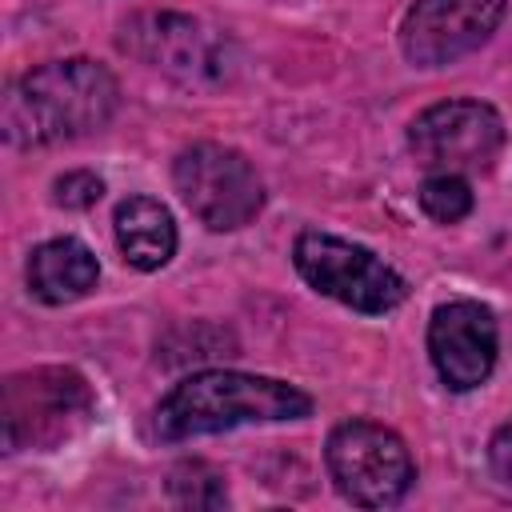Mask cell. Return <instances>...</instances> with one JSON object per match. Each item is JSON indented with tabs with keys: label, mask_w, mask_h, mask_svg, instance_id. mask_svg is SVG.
I'll list each match as a JSON object with an SVG mask.
<instances>
[{
	"label": "cell",
	"mask_w": 512,
	"mask_h": 512,
	"mask_svg": "<svg viewBox=\"0 0 512 512\" xmlns=\"http://www.w3.org/2000/svg\"><path fill=\"white\" fill-rule=\"evenodd\" d=\"M116 104L120 88L104 64L48 60L8 88L4 132L12 144H60L104 128Z\"/></svg>",
	"instance_id": "1"
},
{
	"label": "cell",
	"mask_w": 512,
	"mask_h": 512,
	"mask_svg": "<svg viewBox=\"0 0 512 512\" xmlns=\"http://www.w3.org/2000/svg\"><path fill=\"white\" fill-rule=\"evenodd\" d=\"M312 412V400L272 376H248V372H196L180 380L152 416V428L160 440H192L208 432H228L240 424H280L300 420Z\"/></svg>",
	"instance_id": "2"
},
{
	"label": "cell",
	"mask_w": 512,
	"mask_h": 512,
	"mask_svg": "<svg viewBox=\"0 0 512 512\" xmlns=\"http://www.w3.org/2000/svg\"><path fill=\"white\" fill-rule=\"evenodd\" d=\"M324 460H328V472L340 496L360 508H388L404 500V492L416 480L404 440L392 428L372 424V420L336 424L328 436Z\"/></svg>",
	"instance_id": "3"
},
{
	"label": "cell",
	"mask_w": 512,
	"mask_h": 512,
	"mask_svg": "<svg viewBox=\"0 0 512 512\" xmlns=\"http://www.w3.org/2000/svg\"><path fill=\"white\" fill-rule=\"evenodd\" d=\"M172 184L188 212L212 232L244 228L264 208V184L256 168L224 144H192L172 164Z\"/></svg>",
	"instance_id": "4"
},
{
	"label": "cell",
	"mask_w": 512,
	"mask_h": 512,
	"mask_svg": "<svg viewBox=\"0 0 512 512\" xmlns=\"http://www.w3.org/2000/svg\"><path fill=\"white\" fill-rule=\"evenodd\" d=\"M92 416L88 384L68 368H32L4 384V448H52Z\"/></svg>",
	"instance_id": "5"
},
{
	"label": "cell",
	"mask_w": 512,
	"mask_h": 512,
	"mask_svg": "<svg viewBox=\"0 0 512 512\" xmlns=\"http://www.w3.org/2000/svg\"><path fill=\"white\" fill-rule=\"evenodd\" d=\"M292 260L316 292L356 312H392L408 296L404 280L380 256L328 232H300L292 244Z\"/></svg>",
	"instance_id": "6"
},
{
	"label": "cell",
	"mask_w": 512,
	"mask_h": 512,
	"mask_svg": "<svg viewBox=\"0 0 512 512\" xmlns=\"http://www.w3.org/2000/svg\"><path fill=\"white\" fill-rule=\"evenodd\" d=\"M408 144L416 160L436 172H476L496 160L504 144V120L492 104L444 100L412 120Z\"/></svg>",
	"instance_id": "7"
},
{
	"label": "cell",
	"mask_w": 512,
	"mask_h": 512,
	"mask_svg": "<svg viewBox=\"0 0 512 512\" xmlns=\"http://www.w3.org/2000/svg\"><path fill=\"white\" fill-rule=\"evenodd\" d=\"M508 0H416L400 28V48L416 68H440L476 52L500 24Z\"/></svg>",
	"instance_id": "8"
},
{
	"label": "cell",
	"mask_w": 512,
	"mask_h": 512,
	"mask_svg": "<svg viewBox=\"0 0 512 512\" xmlns=\"http://www.w3.org/2000/svg\"><path fill=\"white\" fill-rule=\"evenodd\" d=\"M428 356L452 392L480 388L496 364V316L476 300H448L428 320Z\"/></svg>",
	"instance_id": "9"
},
{
	"label": "cell",
	"mask_w": 512,
	"mask_h": 512,
	"mask_svg": "<svg viewBox=\"0 0 512 512\" xmlns=\"http://www.w3.org/2000/svg\"><path fill=\"white\" fill-rule=\"evenodd\" d=\"M120 48L140 56L152 68H164L180 80H196V76H212L220 64V48L216 40L188 16H172V12H148L124 24L120 32Z\"/></svg>",
	"instance_id": "10"
},
{
	"label": "cell",
	"mask_w": 512,
	"mask_h": 512,
	"mask_svg": "<svg viewBox=\"0 0 512 512\" xmlns=\"http://www.w3.org/2000/svg\"><path fill=\"white\" fill-rule=\"evenodd\" d=\"M96 280H100V264H96L92 248L80 244L76 236L44 240L28 256V288L44 304H72V300L88 296L96 288Z\"/></svg>",
	"instance_id": "11"
},
{
	"label": "cell",
	"mask_w": 512,
	"mask_h": 512,
	"mask_svg": "<svg viewBox=\"0 0 512 512\" xmlns=\"http://www.w3.org/2000/svg\"><path fill=\"white\" fill-rule=\"evenodd\" d=\"M116 244L124 260L140 272L164 268L176 252V224L172 212L152 196H128L116 204Z\"/></svg>",
	"instance_id": "12"
},
{
	"label": "cell",
	"mask_w": 512,
	"mask_h": 512,
	"mask_svg": "<svg viewBox=\"0 0 512 512\" xmlns=\"http://www.w3.org/2000/svg\"><path fill=\"white\" fill-rule=\"evenodd\" d=\"M420 208L436 220V224H456L472 212V188L460 172H432L420 184Z\"/></svg>",
	"instance_id": "13"
},
{
	"label": "cell",
	"mask_w": 512,
	"mask_h": 512,
	"mask_svg": "<svg viewBox=\"0 0 512 512\" xmlns=\"http://www.w3.org/2000/svg\"><path fill=\"white\" fill-rule=\"evenodd\" d=\"M172 496L192 508H212L224 500V480L208 464H180L172 472Z\"/></svg>",
	"instance_id": "14"
},
{
	"label": "cell",
	"mask_w": 512,
	"mask_h": 512,
	"mask_svg": "<svg viewBox=\"0 0 512 512\" xmlns=\"http://www.w3.org/2000/svg\"><path fill=\"white\" fill-rule=\"evenodd\" d=\"M52 188H56V204H64V208H88V204H96L100 192H104L100 176H92V172H68V176H60Z\"/></svg>",
	"instance_id": "15"
},
{
	"label": "cell",
	"mask_w": 512,
	"mask_h": 512,
	"mask_svg": "<svg viewBox=\"0 0 512 512\" xmlns=\"http://www.w3.org/2000/svg\"><path fill=\"white\" fill-rule=\"evenodd\" d=\"M488 464H492V472H496L504 484H512V416L496 428V436H492V444H488Z\"/></svg>",
	"instance_id": "16"
}]
</instances>
